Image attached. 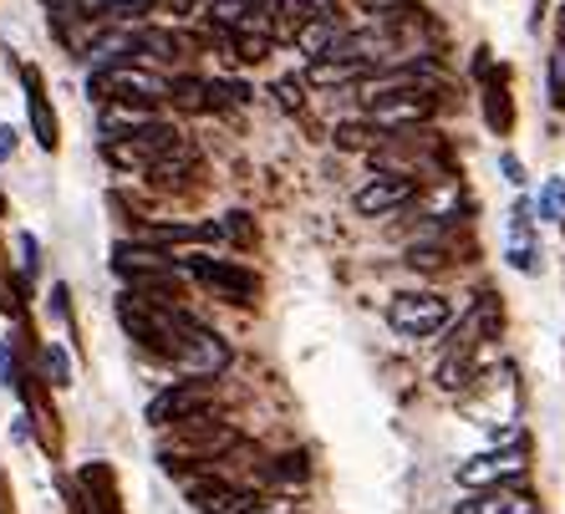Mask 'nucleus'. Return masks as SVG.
<instances>
[{
	"label": "nucleus",
	"mask_w": 565,
	"mask_h": 514,
	"mask_svg": "<svg viewBox=\"0 0 565 514\" xmlns=\"http://www.w3.org/2000/svg\"><path fill=\"white\" fill-rule=\"evenodd\" d=\"M448 317H454V301L438 296V290H403V296H393V306H387L393 331L397 336H408V342L438 336V331L448 326Z\"/></svg>",
	"instance_id": "1"
},
{
	"label": "nucleus",
	"mask_w": 565,
	"mask_h": 514,
	"mask_svg": "<svg viewBox=\"0 0 565 514\" xmlns=\"http://www.w3.org/2000/svg\"><path fill=\"white\" fill-rule=\"evenodd\" d=\"M184 143V132L173 128V122H153L143 132H128V138H103V159L118 163V169H153L158 159H169L173 148Z\"/></svg>",
	"instance_id": "2"
},
{
	"label": "nucleus",
	"mask_w": 565,
	"mask_h": 514,
	"mask_svg": "<svg viewBox=\"0 0 565 514\" xmlns=\"http://www.w3.org/2000/svg\"><path fill=\"white\" fill-rule=\"evenodd\" d=\"M434 113H438L434 87H397V93L377 97V103L367 107V122L382 132H408V128H428Z\"/></svg>",
	"instance_id": "3"
},
{
	"label": "nucleus",
	"mask_w": 565,
	"mask_h": 514,
	"mask_svg": "<svg viewBox=\"0 0 565 514\" xmlns=\"http://www.w3.org/2000/svg\"><path fill=\"white\" fill-rule=\"evenodd\" d=\"M169 82L153 77L148 66L138 62H113V66H93V77H87V97L97 103H118V97H143V103H158Z\"/></svg>",
	"instance_id": "4"
},
{
	"label": "nucleus",
	"mask_w": 565,
	"mask_h": 514,
	"mask_svg": "<svg viewBox=\"0 0 565 514\" xmlns=\"http://www.w3.org/2000/svg\"><path fill=\"white\" fill-rule=\"evenodd\" d=\"M184 265L194 270L199 286L224 306H255V296H260V276L245 270V265H235V260H204V255H189Z\"/></svg>",
	"instance_id": "5"
},
{
	"label": "nucleus",
	"mask_w": 565,
	"mask_h": 514,
	"mask_svg": "<svg viewBox=\"0 0 565 514\" xmlns=\"http://www.w3.org/2000/svg\"><path fill=\"white\" fill-rule=\"evenodd\" d=\"M214 393H220L214 377H184V383L163 387V393L148 403V422H153V428H173V422L194 418V413H210Z\"/></svg>",
	"instance_id": "6"
},
{
	"label": "nucleus",
	"mask_w": 565,
	"mask_h": 514,
	"mask_svg": "<svg viewBox=\"0 0 565 514\" xmlns=\"http://www.w3.org/2000/svg\"><path fill=\"white\" fill-rule=\"evenodd\" d=\"M525 474H530V449H489V453H479V459L459 463V484L469 489V494L525 484Z\"/></svg>",
	"instance_id": "7"
},
{
	"label": "nucleus",
	"mask_w": 565,
	"mask_h": 514,
	"mask_svg": "<svg viewBox=\"0 0 565 514\" xmlns=\"http://www.w3.org/2000/svg\"><path fill=\"white\" fill-rule=\"evenodd\" d=\"M418 179H408V173H372L367 184L352 194L356 214L362 219H387V214H403L413 210V199H418Z\"/></svg>",
	"instance_id": "8"
},
{
	"label": "nucleus",
	"mask_w": 565,
	"mask_h": 514,
	"mask_svg": "<svg viewBox=\"0 0 565 514\" xmlns=\"http://www.w3.org/2000/svg\"><path fill=\"white\" fill-rule=\"evenodd\" d=\"M224 367H230V342H224L220 331L199 326V321L189 317V326H184V356H179V372H184V377H220Z\"/></svg>",
	"instance_id": "9"
},
{
	"label": "nucleus",
	"mask_w": 565,
	"mask_h": 514,
	"mask_svg": "<svg viewBox=\"0 0 565 514\" xmlns=\"http://www.w3.org/2000/svg\"><path fill=\"white\" fill-rule=\"evenodd\" d=\"M113 270H118L122 280H148V276H179L184 270V260H173V250H158V245H132V239H122V245H113Z\"/></svg>",
	"instance_id": "10"
},
{
	"label": "nucleus",
	"mask_w": 565,
	"mask_h": 514,
	"mask_svg": "<svg viewBox=\"0 0 565 514\" xmlns=\"http://www.w3.org/2000/svg\"><path fill=\"white\" fill-rule=\"evenodd\" d=\"M21 82H26V113H31V132L46 153H56L62 143V128H56V113H52V97H46V82H41L36 66H21Z\"/></svg>",
	"instance_id": "11"
},
{
	"label": "nucleus",
	"mask_w": 565,
	"mask_h": 514,
	"mask_svg": "<svg viewBox=\"0 0 565 514\" xmlns=\"http://www.w3.org/2000/svg\"><path fill=\"white\" fill-rule=\"evenodd\" d=\"M454 514H540V504L525 484H504V489H479V494H469Z\"/></svg>",
	"instance_id": "12"
},
{
	"label": "nucleus",
	"mask_w": 565,
	"mask_h": 514,
	"mask_svg": "<svg viewBox=\"0 0 565 514\" xmlns=\"http://www.w3.org/2000/svg\"><path fill=\"white\" fill-rule=\"evenodd\" d=\"M158 122V107L143 103V97H118V103H103V118H97V128H103V138H128V132H143Z\"/></svg>",
	"instance_id": "13"
},
{
	"label": "nucleus",
	"mask_w": 565,
	"mask_h": 514,
	"mask_svg": "<svg viewBox=\"0 0 565 514\" xmlns=\"http://www.w3.org/2000/svg\"><path fill=\"white\" fill-rule=\"evenodd\" d=\"M479 77H484V122L489 132H500V138H510L514 132V103H510V72H494L489 62H479Z\"/></svg>",
	"instance_id": "14"
},
{
	"label": "nucleus",
	"mask_w": 565,
	"mask_h": 514,
	"mask_svg": "<svg viewBox=\"0 0 565 514\" xmlns=\"http://www.w3.org/2000/svg\"><path fill=\"white\" fill-rule=\"evenodd\" d=\"M163 103H173L179 113H210L214 107V82L210 77H189V72H173L169 87H163Z\"/></svg>",
	"instance_id": "15"
},
{
	"label": "nucleus",
	"mask_w": 565,
	"mask_h": 514,
	"mask_svg": "<svg viewBox=\"0 0 565 514\" xmlns=\"http://www.w3.org/2000/svg\"><path fill=\"white\" fill-rule=\"evenodd\" d=\"M362 77H372V66L352 62V56H316L306 72V82H316V87H356Z\"/></svg>",
	"instance_id": "16"
},
{
	"label": "nucleus",
	"mask_w": 565,
	"mask_h": 514,
	"mask_svg": "<svg viewBox=\"0 0 565 514\" xmlns=\"http://www.w3.org/2000/svg\"><path fill=\"white\" fill-rule=\"evenodd\" d=\"M316 15L321 11L311 0H270V31H276V41H290V46H296V36L311 26Z\"/></svg>",
	"instance_id": "17"
},
{
	"label": "nucleus",
	"mask_w": 565,
	"mask_h": 514,
	"mask_svg": "<svg viewBox=\"0 0 565 514\" xmlns=\"http://www.w3.org/2000/svg\"><path fill=\"white\" fill-rule=\"evenodd\" d=\"M306 479H311V463H306V453H280V459H270L260 469V484H270V489H301Z\"/></svg>",
	"instance_id": "18"
},
{
	"label": "nucleus",
	"mask_w": 565,
	"mask_h": 514,
	"mask_svg": "<svg viewBox=\"0 0 565 514\" xmlns=\"http://www.w3.org/2000/svg\"><path fill=\"white\" fill-rule=\"evenodd\" d=\"M337 148H347V153H372V148L382 143V128H372V122H337Z\"/></svg>",
	"instance_id": "19"
},
{
	"label": "nucleus",
	"mask_w": 565,
	"mask_h": 514,
	"mask_svg": "<svg viewBox=\"0 0 565 514\" xmlns=\"http://www.w3.org/2000/svg\"><path fill=\"white\" fill-rule=\"evenodd\" d=\"M41 383L46 387H72V362H66V352L56 342L41 346Z\"/></svg>",
	"instance_id": "20"
},
{
	"label": "nucleus",
	"mask_w": 565,
	"mask_h": 514,
	"mask_svg": "<svg viewBox=\"0 0 565 514\" xmlns=\"http://www.w3.org/2000/svg\"><path fill=\"white\" fill-rule=\"evenodd\" d=\"M551 103L565 107V11H561V36H555V52H551Z\"/></svg>",
	"instance_id": "21"
},
{
	"label": "nucleus",
	"mask_w": 565,
	"mask_h": 514,
	"mask_svg": "<svg viewBox=\"0 0 565 514\" xmlns=\"http://www.w3.org/2000/svg\"><path fill=\"white\" fill-rule=\"evenodd\" d=\"M220 225H224V239H235V245H239V250H250V245H255V225H250V214H224V219H220Z\"/></svg>",
	"instance_id": "22"
},
{
	"label": "nucleus",
	"mask_w": 565,
	"mask_h": 514,
	"mask_svg": "<svg viewBox=\"0 0 565 514\" xmlns=\"http://www.w3.org/2000/svg\"><path fill=\"white\" fill-rule=\"evenodd\" d=\"M356 6H362V15H372V21L397 15V11H413V0H356Z\"/></svg>",
	"instance_id": "23"
},
{
	"label": "nucleus",
	"mask_w": 565,
	"mask_h": 514,
	"mask_svg": "<svg viewBox=\"0 0 565 514\" xmlns=\"http://www.w3.org/2000/svg\"><path fill=\"white\" fill-rule=\"evenodd\" d=\"M306 87L296 77H286V82H276V97H280V107H286V113H301V103H306Z\"/></svg>",
	"instance_id": "24"
},
{
	"label": "nucleus",
	"mask_w": 565,
	"mask_h": 514,
	"mask_svg": "<svg viewBox=\"0 0 565 514\" xmlns=\"http://www.w3.org/2000/svg\"><path fill=\"white\" fill-rule=\"evenodd\" d=\"M15 311H21V301H15L11 270H6V260H0V317H15Z\"/></svg>",
	"instance_id": "25"
},
{
	"label": "nucleus",
	"mask_w": 565,
	"mask_h": 514,
	"mask_svg": "<svg viewBox=\"0 0 565 514\" xmlns=\"http://www.w3.org/2000/svg\"><path fill=\"white\" fill-rule=\"evenodd\" d=\"M21 276H36V239L31 235H21Z\"/></svg>",
	"instance_id": "26"
},
{
	"label": "nucleus",
	"mask_w": 565,
	"mask_h": 514,
	"mask_svg": "<svg viewBox=\"0 0 565 514\" xmlns=\"http://www.w3.org/2000/svg\"><path fill=\"white\" fill-rule=\"evenodd\" d=\"M504 173H510V184H525V169H520V159H514V153H504Z\"/></svg>",
	"instance_id": "27"
},
{
	"label": "nucleus",
	"mask_w": 565,
	"mask_h": 514,
	"mask_svg": "<svg viewBox=\"0 0 565 514\" xmlns=\"http://www.w3.org/2000/svg\"><path fill=\"white\" fill-rule=\"evenodd\" d=\"M6 153H15V128L0 122V163H6Z\"/></svg>",
	"instance_id": "28"
},
{
	"label": "nucleus",
	"mask_w": 565,
	"mask_h": 514,
	"mask_svg": "<svg viewBox=\"0 0 565 514\" xmlns=\"http://www.w3.org/2000/svg\"><path fill=\"white\" fill-rule=\"evenodd\" d=\"M561 225H565V219H561Z\"/></svg>",
	"instance_id": "29"
}]
</instances>
